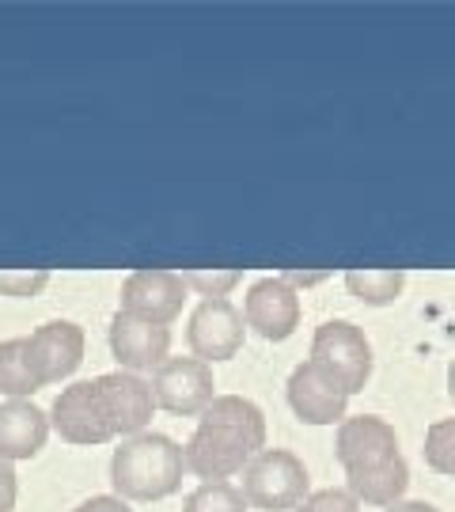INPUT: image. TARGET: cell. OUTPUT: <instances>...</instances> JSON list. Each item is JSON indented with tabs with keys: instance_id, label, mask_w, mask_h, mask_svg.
<instances>
[{
	"instance_id": "6da1fadb",
	"label": "cell",
	"mask_w": 455,
	"mask_h": 512,
	"mask_svg": "<svg viewBox=\"0 0 455 512\" xmlns=\"http://www.w3.org/2000/svg\"><path fill=\"white\" fill-rule=\"evenodd\" d=\"M262 448H266V414L258 410V403L243 395H217L201 410L198 429L182 448V463L190 475L205 482H224L247 471V463Z\"/></svg>"
},
{
	"instance_id": "7a4b0ae2",
	"label": "cell",
	"mask_w": 455,
	"mask_h": 512,
	"mask_svg": "<svg viewBox=\"0 0 455 512\" xmlns=\"http://www.w3.org/2000/svg\"><path fill=\"white\" fill-rule=\"evenodd\" d=\"M186 463L182 448L164 433H137L126 437L110 456V482L114 497L122 501H164L179 494Z\"/></svg>"
},
{
	"instance_id": "3957f363",
	"label": "cell",
	"mask_w": 455,
	"mask_h": 512,
	"mask_svg": "<svg viewBox=\"0 0 455 512\" xmlns=\"http://www.w3.org/2000/svg\"><path fill=\"white\" fill-rule=\"evenodd\" d=\"M311 365L346 391L349 399L372 380V342L349 319H330L311 338Z\"/></svg>"
},
{
	"instance_id": "277c9868",
	"label": "cell",
	"mask_w": 455,
	"mask_h": 512,
	"mask_svg": "<svg viewBox=\"0 0 455 512\" xmlns=\"http://www.w3.org/2000/svg\"><path fill=\"white\" fill-rule=\"evenodd\" d=\"M243 501L262 512H289L308 497V467L289 448H262L243 471Z\"/></svg>"
},
{
	"instance_id": "5b68a950",
	"label": "cell",
	"mask_w": 455,
	"mask_h": 512,
	"mask_svg": "<svg viewBox=\"0 0 455 512\" xmlns=\"http://www.w3.org/2000/svg\"><path fill=\"white\" fill-rule=\"evenodd\" d=\"M213 365L198 357H167L164 365L152 372V399L167 414L194 418L205 406L217 399L213 391Z\"/></svg>"
},
{
	"instance_id": "8992f818",
	"label": "cell",
	"mask_w": 455,
	"mask_h": 512,
	"mask_svg": "<svg viewBox=\"0 0 455 512\" xmlns=\"http://www.w3.org/2000/svg\"><path fill=\"white\" fill-rule=\"evenodd\" d=\"M186 281L175 270H133V274L122 281V315H133V319H145V323H156V327H171L182 315V304H186Z\"/></svg>"
},
{
	"instance_id": "52a82bcc",
	"label": "cell",
	"mask_w": 455,
	"mask_h": 512,
	"mask_svg": "<svg viewBox=\"0 0 455 512\" xmlns=\"http://www.w3.org/2000/svg\"><path fill=\"white\" fill-rule=\"evenodd\" d=\"M247 338V323L243 311L232 300H201L190 311V327H186V342L194 349V357L205 365L217 361H232Z\"/></svg>"
},
{
	"instance_id": "ba28073f",
	"label": "cell",
	"mask_w": 455,
	"mask_h": 512,
	"mask_svg": "<svg viewBox=\"0 0 455 512\" xmlns=\"http://www.w3.org/2000/svg\"><path fill=\"white\" fill-rule=\"evenodd\" d=\"M50 429H54L65 444H80V448L114 440V429H110L103 399H99V391H95V380L69 384L57 395L54 410H50Z\"/></svg>"
},
{
	"instance_id": "9c48e42d",
	"label": "cell",
	"mask_w": 455,
	"mask_h": 512,
	"mask_svg": "<svg viewBox=\"0 0 455 512\" xmlns=\"http://www.w3.org/2000/svg\"><path fill=\"white\" fill-rule=\"evenodd\" d=\"M84 327H76L73 319H50L27 338V357L35 368L38 384H61L69 380L76 368L84 365Z\"/></svg>"
},
{
	"instance_id": "30bf717a",
	"label": "cell",
	"mask_w": 455,
	"mask_h": 512,
	"mask_svg": "<svg viewBox=\"0 0 455 512\" xmlns=\"http://www.w3.org/2000/svg\"><path fill=\"white\" fill-rule=\"evenodd\" d=\"M243 323L266 342H289L300 327V293L281 277H262L247 289Z\"/></svg>"
},
{
	"instance_id": "8fae6325",
	"label": "cell",
	"mask_w": 455,
	"mask_h": 512,
	"mask_svg": "<svg viewBox=\"0 0 455 512\" xmlns=\"http://www.w3.org/2000/svg\"><path fill=\"white\" fill-rule=\"evenodd\" d=\"M334 456L349 471H368L380 467L387 459L402 456L399 433L391 421L376 418V414H361V418H346L338 425V440H334Z\"/></svg>"
},
{
	"instance_id": "7c38bea8",
	"label": "cell",
	"mask_w": 455,
	"mask_h": 512,
	"mask_svg": "<svg viewBox=\"0 0 455 512\" xmlns=\"http://www.w3.org/2000/svg\"><path fill=\"white\" fill-rule=\"evenodd\" d=\"M95 391L103 399V410H107V421L114 429V437H137L145 433L148 421H152V410H156V399H152V384H145L141 376L133 372H107L95 380Z\"/></svg>"
},
{
	"instance_id": "4fadbf2b",
	"label": "cell",
	"mask_w": 455,
	"mask_h": 512,
	"mask_svg": "<svg viewBox=\"0 0 455 512\" xmlns=\"http://www.w3.org/2000/svg\"><path fill=\"white\" fill-rule=\"evenodd\" d=\"M110 353L122 365V372H156L171 353V327H156L133 315H114L110 319Z\"/></svg>"
},
{
	"instance_id": "5bb4252c",
	"label": "cell",
	"mask_w": 455,
	"mask_h": 512,
	"mask_svg": "<svg viewBox=\"0 0 455 512\" xmlns=\"http://www.w3.org/2000/svg\"><path fill=\"white\" fill-rule=\"evenodd\" d=\"M285 395H289L292 414L304 421V425H334V421H346L349 395L334 384V380H327L311 361L292 368Z\"/></svg>"
},
{
	"instance_id": "9a60e30c",
	"label": "cell",
	"mask_w": 455,
	"mask_h": 512,
	"mask_svg": "<svg viewBox=\"0 0 455 512\" xmlns=\"http://www.w3.org/2000/svg\"><path fill=\"white\" fill-rule=\"evenodd\" d=\"M50 440V414L38 410L31 399H8L0 403V459L23 463L35 459Z\"/></svg>"
},
{
	"instance_id": "2e32d148",
	"label": "cell",
	"mask_w": 455,
	"mask_h": 512,
	"mask_svg": "<svg viewBox=\"0 0 455 512\" xmlns=\"http://www.w3.org/2000/svg\"><path fill=\"white\" fill-rule=\"evenodd\" d=\"M406 486H410V467H406V459L395 456L380 463V467H368V471H349L346 475V490L361 505H376V509H391V505H399L402 494H406Z\"/></svg>"
},
{
	"instance_id": "e0dca14e",
	"label": "cell",
	"mask_w": 455,
	"mask_h": 512,
	"mask_svg": "<svg viewBox=\"0 0 455 512\" xmlns=\"http://www.w3.org/2000/svg\"><path fill=\"white\" fill-rule=\"evenodd\" d=\"M38 376L27 357V338H8L0 342V395L8 399H31L38 391Z\"/></svg>"
},
{
	"instance_id": "ac0fdd59",
	"label": "cell",
	"mask_w": 455,
	"mask_h": 512,
	"mask_svg": "<svg viewBox=\"0 0 455 512\" xmlns=\"http://www.w3.org/2000/svg\"><path fill=\"white\" fill-rule=\"evenodd\" d=\"M346 289L368 308H387L406 289V274L402 270H349Z\"/></svg>"
},
{
	"instance_id": "d6986e66",
	"label": "cell",
	"mask_w": 455,
	"mask_h": 512,
	"mask_svg": "<svg viewBox=\"0 0 455 512\" xmlns=\"http://www.w3.org/2000/svg\"><path fill=\"white\" fill-rule=\"evenodd\" d=\"M182 512H247V501L232 482H201Z\"/></svg>"
},
{
	"instance_id": "ffe728a7",
	"label": "cell",
	"mask_w": 455,
	"mask_h": 512,
	"mask_svg": "<svg viewBox=\"0 0 455 512\" xmlns=\"http://www.w3.org/2000/svg\"><path fill=\"white\" fill-rule=\"evenodd\" d=\"M425 463L437 475L455 478V418L433 421L425 433Z\"/></svg>"
},
{
	"instance_id": "44dd1931",
	"label": "cell",
	"mask_w": 455,
	"mask_h": 512,
	"mask_svg": "<svg viewBox=\"0 0 455 512\" xmlns=\"http://www.w3.org/2000/svg\"><path fill=\"white\" fill-rule=\"evenodd\" d=\"M182 281H186V289H194L205 300H228V293L243 281V274L239 270H186Z\"/></svg>"
},
{
	"instance_id": "7402d4cb",
	"label": "cell",
	"mask_w": 455,
	"mask_h": 512,
	"mask_svg": "<svg viewBox=\"0 0 455 512\" xmlns=\"http://www.w3.org/2000/svg\"><path fill=\"white\" fill-rule=\"evenodd\" d=\"M46 285H50V274H46V270H0V293L16 296V300L38 296Z\"/></svg>"
},
{
	"instance_id": "603a6c76",
	"label": "cell",
	"mask_w": 455,
	"mask_h": 512,
	"mask_svg": "<svg viewBox=\"0 0 455 512\" xmlns=\"http://www.w3.org/2000/svg\"><path fill=\"white\" fill-rule=\"evenodd\" d=\"M292 512H361V501L349 490H315Z\"/></svg>"
},
{
	"instance_id": "cb8c5ba5",
	"label": "cell",
	"mask_w": 455,
	"mask_h": 512,
	"mask_svg": "<svg viewBox=\"0 0 455 512\" xmlns=\"http://www.w3.org/2000/svg\"><path fill=\"white\" fill-rule=\"evenodd\" d=\"M16 497H19L16 467L0 459V512H12V509H16Z\"/></svg>"
},
{
	"instance_id": "d4e9b609",
	"label": "cell",
	"mask_w": 455,
	"mask_h": 512,
	"mask_svg": "<svg viewBox=\"0 0 455 512\" xmlns=\"http://www.w3.org/2000/svg\"><path fill=\"white\" fill-rule=\"evenodd\" d=\"M73 512H133L122 501V497H114V494H103V497H88L84 505H76Z\"/></svg>"
},
{
	"instance_id": "484cf974",
	"label": "cell",
	"mask_w": 455,
	"mask_h": 512,
	"mask_svg": "<svg viewBox=\"0 0 455 512\" xmlns=\"http://www.w3.org/2000/svg\"><path fill=\"white\" fill-rule=\"evenodd\" d=\"M277 277H281L285 285H292L296 293H300V289H311V285H323V281H327V274H300V270H289V274H277Z\"/></svg>"
},
{
	"instance_id": "4316f807",
	"label": "cell",
	"mask_w": 455,
	"mask_h": 512,
	"mask_svg": "<svg viewBox=\"0 0 455 512\" xmlns=\"http://www.w3.org/2000/svg\"><path fill=\"white\" fill-rule=\"evenodd\" d=\"M387 512H440V509L429 505V501H399V505H391Z\"/></svg>"
},
{
	"instance_id": "83f0119b",
	"label": "cell",
	"mask_w": 455,
	"mask_h": 512,
	"mask_svg": "<svg viewBox=\"0 0 455 512\" xmlns=\"http://www.w3.org/2000/svg\"><path fill=\"white\" fill-rule=\"evenodd\" d=\"M448 395H452V403H455V361L448 365Z\"/></svg>"
}]
</instances>
